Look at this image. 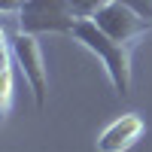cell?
<instances>
[{"instance_id":"obj_1","label":"cell","mask_w":152,"mask_h":152,"mask_svg":"<svg viewBox=\"0 0 152 152\" xmlns=\"http://www.w3.org/2000/svg\"><path fill=\"white\" fill-rule=\"evenodd\" d=\"M70 37L104 61V70L110 76L113 88H116V94L128 97V91H131V55H128V43L113 40L107 31H100L94 24V18H79Z\"/></svg>"},{"instance_id":"obj_2","label":"cell","mask_w":152,"mask_h":152,"mask_svg":"<svg viewBox=\"0 0 152 152\" xmlns=\"http://www.w3.org/2000/svg\"><path fill=\"white\" fill-rule=\"evenodd\" d=\"M3 40L12 49V58H15V64H18L21 76H24V82L31 85L37 110H43L46 107L49 82H46V64H43V52H40V43H37V34L18 31V34H3Z\"/></svg>"},{"instance_id":"obj_3","label":"cell","mask_w":152,"mask_h":152,"mask_svg":"<svg viewBox=\"0 0 152 152\" xmlns=\"http://www.w3.org/2000/svg\"><path fill=\"white\" fill-rule=\"evenodd\" d=\"M76 21L79 18L73 15L67 0H24L18 9V24L28 34H73Z\"/></svg>"},{"instance_id":"obj_4","label":"cell","mask_w":152,"mask_h":152,"mask_svg":"<svg viewBox=\"0 0 152 152\" xmlns=\"http://www.w3.org/2000/svg\"><path fill=\"white\" fill-rule=\"evenodd\" d=\"M94 24L100 31H107L113 40H119V43H131L134 37H143V34L152 31V21L143 18L140 12H134L128 3H122V0H110L94 15Z\"/></svg>"},{"instance_id":"obj_5","label":"cell","mask_w":152,"mask_h":152,"mask_svg":"<svg viewBox=\"0 0 152 152\" xmlns=\"http://www.w3.org/2000/svg\"><path fill=\"white\" fill-rule=\"evenodd\" d=\"M146 122L140 119V113H125V116L113 119L97 137V152H128L137 140L143 137Z\"/></svg>"},{"instance_id":"obj_6","label":"cell","mask_w":152,"mask_h":152,"mask_svg":"<svg viewBox=\"0 0 152 152\" xmlns=\"http://www.w3.org/2000/svg\"><path fill=\"white\" fill-rule=\"evenodd\" d=\"M12 49L6 46L3 49V73H0V107H3V113H9V107H12Z\"/></svg>"},{"instance_id":"obj_7","label":"cell","mask_w":152,"mask_h":152,"mask_svg":"<svg viewBox=\"0 0 152 152\" xmlns=\"http://www.w3.org/2000/svg\"><path fill=\"white\" fill-rule=\"evenodd\" d=\"M67 3H70V9H73L76 18H94L110 0H67Z\"/></svg>"},{"instance_id":"obj_8","label":"cell","mask_w":152,"mask_h":152,"mask_svg":"<svg viewBox=\"0 0 152 152\" xmlns=\"http://www.w3.org/2000/svg\"><path fill=\"white\" fill-rule=\"evenodd\" d=\"M122 3H128L134 12H140L143 18H149V21H152V0H122Z\"/></svg>"}]
</instances>
